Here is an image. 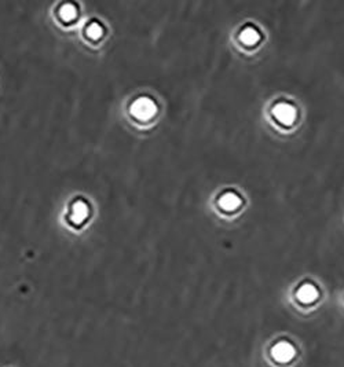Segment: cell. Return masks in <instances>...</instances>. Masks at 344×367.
I'll return each instance as SVG.
<instances>
[{"label":"cell","instance_id":"obj_1","mask_svg":"<svg viewBox=\"0 0 344 367\" xmlns=\"http://www.w3.org/2000/svg\"><path fill=\"white\" fill-rule=\"evenodd\" d=\"M131 111H132L135 117L141 118V120H148V118H152L155 116L156 111H157V107H156V104L152 99H149V98H139L132 105Z\"/></svg>","mask_w":344,"mask_h":367},{"label":"cell","instance_id":"obj_2","mask_svg":"<svg viewBox=\"0 0 344 367\" xmlns=\"http://www.w3.org/2000/svg\"><path fill=\"white\" fill-rule=\"evenodd\" d=\"M274 117L277 118L281 124L292 125L296 118V109L291 104L280 102L274 106L273 109Z\"/></svg>","mask_w":344,"mask_h":367},{"label":"cell","instance_id":"obj_3","mask_svg":"<svg viewBox=\"0 0 344 367\" xmlns=\"http://www.w3.org/2000/svg\"><path fill=\"white\" fill-rule=\"evenodd\" d=\"M271 355H273V358L277 362L287 363L291 359H293V356H295V348H293V345H291L289 342L282 341V342H278V344H275L273 346Z\"/></svg>","mask_w":344,"mask_h":367},{"label":"cell","instance_id":"obj_4","mask_svg":"<svg viewBox=\"0 0 344 367\" xmlns=\"http://www.w3.org/2000/svg\"><path fill=\"white\" fill-rule=\"evenodd\" d=\"M219 205L225 210H236L241 205V198L236 193L227 191L219 198Z\"/></svg>","mask_w":344,"mask_h":367},{"label":"cell","instance_id":"obj_5","mask_svg":"<svg viewBox=\"0 0 344 367\" xmlns=\"http://www.w3.org/2000/svg\"><path fill=\"white\" fill-rule=\"evenodd\" d=\"M317 297H318V291L314 285L304 284L297 290V298L302 303H313Z\"/></svg>","mask_w":344,"mask_h":367},{"label":"cell","instance_id":"obj_6","mask_svg":"<svg viewBox=\"0 0 344 367\" xmlns=\"http://www.w3.org/2000/svg\"><path fill=\"white\" fill-rule=\"evenodd\" d=\"M260 36L259 32L256 30L252 26H246L245 29L241 30V35H239V40L246 44V46H252V44H256L259 42Z\"/></svg>","mask_w":344,"mask_h":367}]
</instances>
